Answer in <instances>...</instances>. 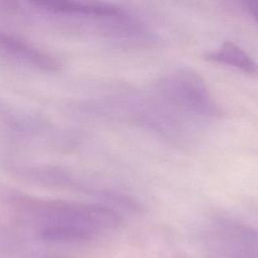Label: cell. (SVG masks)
Here are the masks:
<instances>
[{"instance_id":"cell-4","label":"cell","mask_w":258,"mask_h":258,"mask_svg":"<svg viewBox=\"0 0 258 258\" xmlns=\"http://www.w3.org/2000/svg\"><path fill=\"white\" fill-rule=\"evenodd\" d=\"M206 58L213 62L232 67L252 78H258V62L234 42H224L216 50L207 53Z\"/></svg>"},{"instance_id":"cell-3","label":"cell","mask_w":258,"mask_h":258,"mask_svg":"<svg viewBox=\"0 0 258 258\" xmlns=\"http://www.w3.org/2000/svg\"><path fill=\"white\" fill-rule=\"evenodd\" d=\"M209 246L219 258H258V231L229 220H220L210 229Z\"/></svg>"},{"instance_id":"cell-1","label":"cell","mask_w":258,"mask_h":258,"mask_svg":"<svg viewBox=\"0 0 258 258\" xmlns=\"http://www.w3.org/2000/svg\"><path fill=\"white\" fill-rule=\"evenodd\" d=\"M21 206L39 227L41 238L54 243L88 241L121 222L114 210L98 205L23 200Z\"/></svg>"},{"instance_id":"cell-6","label":"cell","mask_w":258,"mask_h":258,"mask_svg":"<svg viewBox=\"0 0 258 258\" xmlns=\"http://www.w3.org/2000/svg\"><path fill=\"white\" fill-rule=\"evenodd\" d=\"M243 6L247 13L253 18V20L258 24V0L244 1Z\"/></svg>"},{"instance_id":"cell-5","label":"cell","mask_w":258,"mask_h":258,"mask_svg":"<svg viewBox=\"0 0 258 258\" xmlns=\"http://www.w3.org/2000/svg\"><path fill=\"white\" fill-rule=\"evenodd\" d=\"M0 46L10 53L22 57L26 61H29L35 66L47 70H54L56 68V62L52 58L41 53L22 40L14 38L10 35L0 33Z\"/></svg>"},{"instance_id":"cell-2","label":"cell","mask_w":258,"mask_h":258,"mask_svg":"<svg viewBox=\"0 0 258 258\" xmlns=\"http://www.w3.org/2000/svg\"><path fill=\"white\" fill-rule=\"evenodd\" d=\"M156 91L174 108L203 117H219L222 112L204 79L195 71L179 69L158 79Z\"/></svg>"}]
</instances>
